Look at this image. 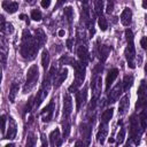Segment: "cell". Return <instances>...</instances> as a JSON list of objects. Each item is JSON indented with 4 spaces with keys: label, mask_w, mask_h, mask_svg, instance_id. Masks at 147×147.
<instances>
[{
    "label": "cell",
    "mask_w": 147,
    "mask_h": 147,
    "mask_svg": "<svg viewBox=\"0 0 147 147\" xmlns=\"http://www.w3.org/2000/svg\"><path fill=\"white\" fill-rule=\"evenodd\" d=\"M23 41H22V46H21V54L24 59L26 60H33L37 52H38V47L39 44L37 40H33L30 36V32L28 30L23 31Z\"/></svg>",
    "instance_id": "1"
},
{
    "label": "cell",
    "mask_w": 147,
    "mask_h": 147,
    "mask_svg": "<svg viewBox=\"0 0 147 147\" xmlns=\"http://www.w3.org/2000/svg\"><path fill=\"white\" fill-rule=\"evenodd\" d=\"M125 37L127 40V46L125 49V56H126V61H127V65L131 69L136 68L134 64V57H136V51H134V42H133V33L131 30H125Z\"/></svg>",
    "instance_id": "2"
},
{
    "label": "cell",
    "mask_w": 147,
    "mask_h": 147,
    "mask_svg": "<svg viewBox=\"0 0 147 147\" xmlns=\"http://www.w3.org/2000/svg\"><path fill=\"white\" fill-rule=\"evenodd\" d=\"M38 77H39L38 67L33 64L28 70V74H26V84L23 87V93H28L29 91H31L36 86V83L38 80Z\"/></svg>",
    "instance_id": "3"
},
{
    "label": "cell",
    "mask_w": 147,
    "mask_h": 147,
    "mask_svg": "<svg viewBox=\"0 0 147 147\" xmlns=\"http://www.w3.org/2000/svg\"><path fill=\"white\" fill-rule=\"evenodd\" d=\"M75 68H76V80H75V85L78 87L79 85H82L83 80H84V77H85V69L83 68V64H79V63H75L72 64Z\"/></svg>",
    "instance_id": "4"
},
{
    "label": "cell",
    "mask_w": 147,
    "mask_h": 147,
    "mask_svg": "<svg viewBox=\"0 0 147 147\" xmlns=\"http://www.w3.org/2000/svg\"><path fill=\"white\" fill-rule=\"evenodd\" d=\"M53 113H54V102L51 101L41 111V118H42V122H49L53 117Z\"/></svg>",
    "instance_id": "5"
},
{
    "label": "cell",
    "mask_w": 147,
    "mask_h": 147,
    "mask_svg": "<svg viewBox=\"0 0 147 147\" xmlns=\"http://www.w3.org/2000/svg\"><path fill=\"white\" fill-rule=\"evenodd\" d=\"M72 110V101H71V96L69 94H65L63 98V115L65 117H68L71 114Z\"/></svg>",
    "instance_id": "6"
},
{
    "label": "cell",
    "mask_w": 147,
    "mask_h": 147,
    "mask_svg": "<svg viewBox=\"0 0 147 147\" xmlns=\"http://www.w3.org/2000/svg\"><path fill=\"white\" fill-rule=\"evenodd\" d=\"M1 6H2V8H3L7 13H9V14H13V13H15V11L18 9V3L15 2V1L3 0L2 3H1Z\"/></svg>",
    "instance_id": "7"
},
{
    "label": "cell",
    "mask_w": 147,
    "mask_h": 147,
    "mask_svg": "<svg viewBox=\"0 0 147 147\" xmlns=\"http://www.w3.org/2000/svg\"><path fill=\"white\" fill-rule=\"evenodd\" d=\"M131 21H132V11L130 8L126 7V8H124V10L121 14V22L123 25L127 26L131 24Z\"/></svg>",
    "instance_id": "8"
},
{
    "label": "cell",
    "mask_w": 147,
    "mask_h": 147,
    "mask_svg": "<svg viewBox=\"0 0 147 147\" xmlns=\"http://www.w3.org/2000/svg\"><path fill=\"white\" fill-rule=\"evenodd\" d=\"M117 76H118V70H117L116 68L109 70L108 75H107V77H106V90H107V91L109 90V87H110V85L114 83V80L117 78Z\"/></svg>",
    "instance_id": "9"
},
{
    "label": "cell",
    "mask_w": 147,
    "mask_h": 147,
    "mask_svg": "<svg viewBox=\"0 0 147 147\" xmlns=\"http://www.w3.org/2000/svg\"><path fill=\"white\" fill-rule=\"evenodd\" d=\"M17 129H16V123L13 117H9V127H8V133L5 136L3 139H14L16 136Z\"/></svg>",
    "instance_id": "10"
},
{
    "label": "cell",
    "mask_w": 147,
    "mask_h": 147,
    "mask_svg": "<svg viewBox=\"0 0 147 147\" xmlns=\"http://www.w3.org/2000/svg\"><path fill=\"white\" fill-rule=\"evenodd\" d=\"M129 94H125L122 99H121V101H119V106H118V113L121 114V115H123V114H125L126 113V110L129 109Z\"/></svg>",
    "instance_id": "11"
},
{
    "label": "cell",
    "mask_w": 147,
    "mask_h": 147,
    "mask_svg": "<svg viewBox=\"0 0 147 147\" xmlns=\"http://www.w3.org/2000/svg\"><path fill=\"white\" fill-rule=\"evenodd\" d=\"M107 123H102V124H100V130H99V132H98V134H96V140L100 142V144H103V141H105V138L107 137V133H108V130H107V125H106Z\"/></svg>",
    "instance_id": "12"
},
{
    "label": "cell",
    "mask_w": 147,
    "mask_h": 147,
    "mask_svg": "<svg viewBox=\"0 0 147 147\" xmlns=\"http://www.w3.org/2000/svg\"><path fill=\"white\" fill-rule=\"evenodd\" d=\"M121 84H117L114 88H113V91L110 92V94H109V102H115L117 99H118V96H119V93H121Z\"/></svg>",
    "instance_id": "13"
},
{
    "label": "cell",
    "mask_w": 147,
    "mask_h": 147,
    "mask_svg": "<svg viewBox=\"0 0 147 147\" xmlns=\"http://www.w3.org/2000/svg\"><path fill=\"white\" fill-rule=\"evenodd\" d=\"M18 85L16 84V83H13L11 85H10V91H9V101L10 102H14L15 101V96H16V94H17V92H18Z\"/></svg>",
    "instance_id": "14"
},
{
    "label": "cell",
    "mask_w": 147,
    "mask_h": 147,
    "mask_svg": "<svg viewBox=\"0 0 147 147\" xmlns=\"http://www.w3.org/2000/svg\"><path fill=\"white\" fill-rule=\"evenodd\" d=\"M59 138H60V130H59V129H55V130L52 131L51 134H49L51 145H52V146H54V145H57V146H59V142L56 141Z\"/></svg>",
    "instance_id": "15"
},
{
    "label": "cell",
    "mask_w": 147,
    "mask_h": 147,
    "mask_svg": "<svg viewBox=\"0 0 147 147\" xmlns=\"http://www.w3.org/2000/svg\"><path fill=\"white\" fill-rule=\"evenodd\" d=\"M67 76H68V70L64 68V69H62L61 71H60V74H57V76H56V84H57V86L59 85H61L63 82H64V79L67 78Z\"/></svg>",
    "instance_id": "16"
},
{
    "label": "cell",
    "mask_w": 147,
    "mask_h": 147,
    "mask_svg": "<svg viewBox=\"0 0 147 147\" xmlns=\"http://www.w3.org/2000/svg\"><path fill=\"white\" fill-rule=\"evenodd\" d=\"M48 63H49V55H48V51L44 49L41 53V64L44 67V69L46 70L48 68Z\"/></svg>",
    "instance_id": "17"
},
{
    "label": "cell",
    "mask_w": 147,
    "mask_h": 147,
    "mask_svg": "<svg viewBox=\"0 0 147 147\" xmlns=\"http://www.w3.org/2000/svg\"><path fill=\"white\" fill-rule=\"evenodd\" d=\"M36 40L38 41V44L39 45H42L45 41H46V36H45V33H44V31L42 30H36Z\"/></svg>",
    "instance_id": "18"
},
{
    "label": "cell",
    "mask_w": 147,
    "mask_h": 147,
    "mask_svg": "<svg viewBox=\"0 0 147 147\" xmlns=\"http://www.w3.org/2000/svg\"><path fill=\"white\" fill-rule=\"evenodd\" d=\"M110 49H111V48H110V47H107V46H101V47H100V59H101L102 61H105V60L107 59V56H108Z\"/></svg>",
    "instance_id": "19"
},
{
    "label": "cell",
    "mask_w": 147,
    "mask_h": 147,
    "mask_svg": "<svg viewBox=\"0 0 147 147\" xmlns=\"http://www.w3.org/2000/svg\"><path fill=\"white\" fill-rule=\"evenodd\" d=\"M123 84H124V91H127L133 84V77L132 76H125Z\"/></svg>",
    "instance_id": "20"
},
{
    "label": "cell",
    "mask_w": 147,
    "mask_h": 147,
    "mask_svg": "<svg viewBox=\"0 0 147 147\" xmlns=\"http://www.w3.org/2000/svg\"><path fill=\"white\" fill-rule=\"evenodd\" d=\"M113 108H110V109H107V110H105L103 113H102V119H103V122L105 123H108L109 121H110V118L113 117Z\"/></svg>",
    "instance_id": "21"
},
{
    "label": "cell",
    "mask_w": 147,
    "mask_h": 147,
    "mask_svg": "<svg viewBox=\"0 0 147 147\" xmlns=\"http://www.w3.org/2000/svg\"><path fill=\"white\" fill-rule=\"evenodd\" d=\"M64 15H65V17H67L68 22H69V23H71V21H72V16H74L72 7H70V6L65 7V8H64Z\"/></svg>",
    "instance_id": "22"
},
{
    "label": "cell",
    "mask_w": 147,
    "mask_h": 147,
    "mask_svg": "<svg viewBox=\"0 0 147 147\" xmlns=\"http://www.w3.org/2000/svg\"><path fill=\"white\" fill-rule=\"evenodd\" d=\"M98 24H99V26H100V29H101L102 31H106L107 28H108V23H107V21H106V18H105L103 16H99Z\"/></svg>",
    "instance_id": "23"
},
{
    "label": "cell",
    "mask_w": 147,
    "mask_h": 147,
    "mask_svg": "<svg viewBox=\"0 0 147 147\" xmlns=\"http://www.w3.org/2000/svg\"><path fill=\"white\" fill-rule=\"evenodd\" d=\"M78 55H79V59L80 60H86L87 57V51H86V47L85 46H79L78 47Z\"/></svg>",
    "instance_id": "24"
},
{
    "label": "cell",
    "mask_w": 147,
    "mask_h": 147,
    "mask_svg": "<svg viewBox=\"0 0 147 147\" xmlns=\"http://www.w3.org/2000/svg\"><path fill=\"white\" fill-rule=\"evenodd\" d=\"M84 99H85V96L83 98V93H82L80 91H78V92L76 93V101H77V110H79V108H80V106H82V102H84Z\"/></svg>",
    "instance_id": "25"
},
{
    "label": "cell",
    "mask_w": 147,
    "mask_h": 147,
    "mask_svg": "<svg viewBox=\"0 0 147 147\" xmlns=\"http://www.w3.org/2000/svg\"><path fill=\"white\" fill-rule=\"evenodd\" d=\"M41 17H42V15H41L40 10H38V9H33V10H32V13H31V18H32L33 21H40Z\"/></svg>",
    "instance_id": "26"
},
{
    "label": "cell",
    "mask_w": 147,
    "mask_h": 147,
    "mask_svg": "<svg viewBox=\"0 0 147 147\" xmlns=\"http://www.w3.org/2000/svg\"><path fill=\"white\" fill-rule=\"evenodd\" d=\"M124 137H125V130H124V129H121L119 132H118V134H117V144H118V145L123 144Z\"/></svg>",
    "instance_id": "27"
},
{
    "label": "cell",
    "mask_w": 147,
    "mask_h": 147,
    "mask_svg": "<svg viewBox=\"0 0 147 147\" xmlns=\"http://www.w3.org/2000/svg\"><path fill=\"white\" fill-rule=\"evenodd\" d=\"M140 123H141V127L145 129L146 125H147V116H146V113H141L140 114Z\"/></svg>",
    "instance_id": "28"
},
{
    "label": "cell",
    "mask_w": 147,
    "mask_h": 147,
    "mask_svg": "<svg viewBox=\"0 0 147 147\" xmlns=\"http://www.w3.org/2000/svg\"><path fill=\"white\" fill-rule=\"evenodd\" d=\"M5 131H6V115H2L1 116V132H2V134H5Z\"/></svg>",
    "instance_id": "29"
},
{
    "label": "cell",
    "mask_w": 147,
    "mask_h": 147,
    "mask_svg": "<svg viewBox=\"0 0 147 147\" xmlns=\"http://www.w3.org/2000/svg\"><path fill=\"white\" fill-rule=\"evenodd\" d=\"M113 8H114V0H108V3H107V13H111L113 11Z\"/></svg>",
    "instance_id": "30"
},
{
    "label": "cell",
    "mask_w": 147,
    "mask_h": 147,
    "mask_svg": "<svg viewBox=\"0 0 147 147\" xmlns=\"http://www.w3.org/2000/svg\"><path fill=\"white\" fill-rule=\"evenodd\" d=\"M32 105H33V100H32V98L29 100V102L26 103V106H25V108H24V110H25V113H28V111H30L31 110V107H32Z\"/></svg>",
    "instance_id": "31"
},
{
    "label": "cell",
    "mask_w": 147,
    "mask_h": 147,
    "mask_svg": "<svg viewBox=\"0 0 147 147\" xmlns=\"http://www.w3.org/2000/svg\"><path fill=\"white\" fill-rule=\"evenodd\" d=\"M40 5H41L42 8H48L49 5H51V0H41Z\"/></svg>",
    "instance_id": "32"
},
{
    "label": "cell",
    "mask_w": 147,
    "mask_h": 147,
    "mask_svg": "<svg viewBox=\"0 0 147 147\" xmlns=\"http://www.w3.org/2000/svg\"><path fill=\"white\" fill-rule=\"evenodd\" d=\"M6 26H7V28H6L5 30L7 31V33H9V34H10V33H13V31H14V29H13V25H11L10 23H7V24H6Z\"/></svg>",
    "instance_id": "33"
},
{
    "label": "cell",
    "mask_w": 147,
    "mask_h": 147,
    "mask_svg": "<svg viewBox=\"0 0 147 147\" xmlns=\"http://www.w3.org/2000/svg\"><path fill=\"white\" fill-rule=\"evenodd\" d=\"M140 45L142 46L144 49H147V37H145V38H142L140 40Z\"/></svg>",
    "instance_id": "34"
},
{
    "label": "cell",
    "mask_w": 147,
    "mask_h": 147,
    "mask_svg": "<svg viewBox=\"0 0 147 147\" xmlns=\"http://www.w3.org/2000/svg\"><path fill=\"white\" fill-rule=\"evenodd\" d=\"M80 2L83 3V6H84V10H85V13L87 14V13H88V7H87L88 0H80Z\"/></svg>",
    "instance_id": "35"
},
{
    "label": "cell",
    "mask_w": 147,
    "mask_h": 147,
    "mask_svg": "<svg viewBox=\"0 0 147 147\" xmlns=\"http://www.w3.org/2000/svg\"><path fill=\"white\" fill-rule=\"evenodd\" d=\"M1 60H2V67L5 68V65H6V54L3 52L1 53Z\"/></svg>",
    "instance_id": "36"
},
{
    "label": "cell",
    "mask_w": 147,
    "mask_h": 147,
    "mask_svg": "<svg viewBox=\"0 0 147 147\" xmlns=\"http://www.w3.org/2000/svg\"><path fill=\"white\" fill-rule=\"evenodd\" d=\"M67 47H68V49H71L72 48V40L71 39H68L67 40Z\"/></svg>",
    "instance_id": "37"
},
{
    "label": "cell",
    "mask_w": 147,
    "mask_h": 147,
    "mask_svg": "<svg viewBox=\"0 0 147 147\" xmlns=\"http://www.w3.org/2000/svg\"><path fill=\"white\" fill-rule=\"evenodd\" d=\"M64 34H65V31H64V30H60V31H59V36H60V37H63Z\"/></svg>",
    "instance_id": "38"
},
{
    "label": "cell",
    "mask_w": 147,
    "mask_h": 147,
    "mask_svg": "<svg viewBox=\"0 0 147 147\" xmlns=\"http://www.w3.org/2000/svg\"><path fill=\"white\" fill-rule=\"evenodd\" d=\"M142 7L147 8V0H142Z\"/></svg>",
    "instance_id": "39"
},
{
    "label": "cell",
    "mask_w": 147,
    "mask_h": 147,
    "mask_svg": "<svg viewBox=\"0 0 147 147\" xmlns=\"http://www.w3.org/2000/svg\"><path fill=\"white\" fill-rule=\"evenodd\" d=\"M20 18H21V20H25V18H28V17H26L24 14H21V15H20Z\"/></svg>",
    "instance_id": "40"
},
{
    "label": "cell",
    "mask_w": 147,
    "mask_h": 147,
    "mask_svg": "<svg viewBox=\"0 0 147 147\" xmlns=\"http://www.w3.org/2000/svg\"><path fill=\"white\" fill-rule=\"evenodd\" d=\"M64 1H67V0H59V1H57V6H60V5H61V3H63Z\"/></svg>",
    "instance_id": "41"
},
{
    "label": "cell",
    "mask_w": 147,
    "mask_h": 147,
    "mask_svg": "<svg viewBox=\"0 0 147 147\" xmlns=\"http://www.w3.org/2000/svg\"><path fill=\"white\" fill-rule=\"evenodd\" d=\"M5 147H14V144H8V145H6Z\"/></svg>",
    "instance_id": "42"
}]
</instances>
